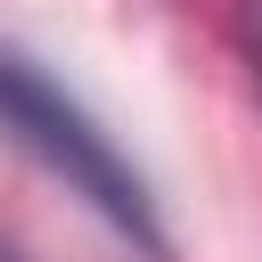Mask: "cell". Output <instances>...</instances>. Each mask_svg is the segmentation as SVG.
I'll use <instances>...</instances> for the list:
<instances>
[{"label":"cell","instance_id":"obj_1","mask_svg":"<svg viewBox=\"0 0 262 262\" xmlns=\"http://www.w3.org/2000/svg\"><path fill=\"white\" fill-rule=\"evenodd\" d=\"M0 131H8L16 147H33L74 196H90L123 237H139L147 254H164V221H156L147 180L131 172V156L98 131V115H90L49 66H33V57L8 49V41H0Z\"/></svg>","mask_w":262,"mask_h":262}]
</instances>
